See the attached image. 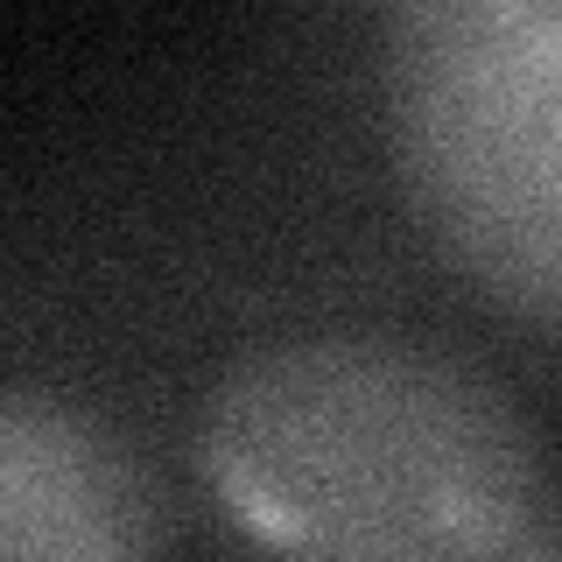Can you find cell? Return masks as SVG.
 Instances as JSON below:
<instances>
[{
	"instance_id": "2",
	"label": "cell",
	"mask_w": 562,
	"mask_h": 562,
	"mask_svg": "<svg viewBox=\"0 0 562 562\" xmlns=\"http://www.w3.org/2000/svg\"><path fill=\"white\" fill-rule=\"evenodd\" d=\"M394 183L492 303L562 324V0H415L380 22Z\"/></svg>"
},
{
	"instance_id": "4",
	"label": "cell",
	"mask_w": 562,
	"mask_h": 562,
	"mask_svg": "<svg viewBox=\"0 0 562 562\" xmlns=\"http://www.w3.org/2000/svg\"><path fill=\"white\" fill-rule=\"evenodd\" d=\"M555 562H562V555H555Z\"/></svg>"
},
{
	"instance_id": "3",
	"label": "cell",
	"mask_w": 562,
	"mask_h": 562,
	"mask_svg": "<svg viewBox=\"0 0 562 562\" xmlns=\"http://www.w3.org/2000/svg\"><path fill=\"white\" fill-rule=\"evenodd\" d=\"M0 562H162L148 464L85 401L0 386Z\"/></svg>"
},
{
	"instance_id": "1",
	"label": "cell",
	"mask_w": 562,
	"mask_h": 562,
	"mask_svg": "<svg viewBox=\"0 0 562 562\" xmlns=\"http://www.w3.org/2000/svg\"><path fill=\"white\" fill-rule=\"evenodd\" d=\"M198 485L239 562H555L549 443L485 366L338 324L239 351L198 408Z\"/></svg>"
}]
</instances>
